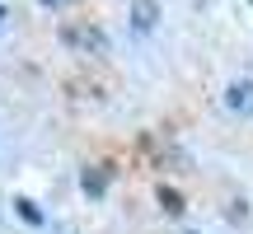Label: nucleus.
I'll return each mask as SVG.
<instances>
[{
	"label": "nucleus",
	"instance_id": "obj_1",
	"mask_svg": "<svg viewBox=\"0 0 253 234\" xmlns=\"http://www.w3.org/2000/svg\"><path fill=\"white\" fill-rule=\"evenodd\" d=\"M61 42L66 47H75V52H108V38L99 33V28H89V24H71V28H61Z\"/></svg>",
	"mask_w": 253,
	"mask_h": 234
},
{
	"label": "nucleus",
	"instance_id": "obj_2",
	"mask_svg": "<svg viewBox=\"0 0 253 234\" xmlns=\"http://www.w3.org/2000/svg\"><path fill=\"white\" fill-rule=\"evenodd\" d=\"M225 108L239 113V117L253 113V80H235V84H230V89H225Z\"/></svg>",
	"mask_w": 253,
	"mask_h": 234
},
{
	"label": "nucleus",
	"instance_id": "obj_3",
	"mask_svg": "<svg viewBox=\"0 0 253 234\" xmlns=\"http://www.w3.org/2000/svg\"><path fill=\"white\" fill-rule=\"evenodd\" d=\"M155 24H160V5L155 0H131V28L136 33H150Z\"/></svg>",
	"mask_w": 253,
	"mask_h": 234
},
{
	"label": "nucleus",
	"instance_id": "obj_4",
	"mask_svg": "<svg viewBox=\"0 0 253 234\" xmlns=\"http://www.w3.org/2000/svg\"><path fill=\"white\" fill-rule=\"evenodd\" d=\"M80 188H84V197H103V188H108V169H84V178H80Z\"/></svg>",
	"mask_w": 253,
	"mask_h": 234
},
{
	"label": "nucleus",
	"instance_id": "obj_5",
	"mask_svg": "<svg viewBox=\"0 0 253 234\" xmlns=\"http://www.w3.org/2000/svg\"><path fill=\"white\" fill-rule=\"evenodd\" d=\"M14 211H19V220H28V225H42V211H38L28 197H19V201H14Z\"/></svg>",
	"mask_w": 253,
	"mask_h": 234
},
{
	"label": "nucleus",
	"instance_id": "obj_6",
	"mask_svg": "<svg viewBox=\"0 0 253 234\" xmlns=\"http://www.w3.org/2000/svg\"><path fill=\"white\" fill-rule=\"evenodd\" d=\"M160 206L169 211V216H183V197H178L173 188H160Z\"/></svg>",
	"mask_w": 253,
	"mask_h": 234
},
{
	"label": "nucleus",
	"instance_id": "obj_7",
	"mask_svg": "<svg viewBox=\"0 0 253 234\" xmlns=\"http://www.w3.org/2000/svg\"><path fill=\"white\" fill-rule=\"evenodd\" d=\"M42 5H61V0H42Z\"/></svg>",
	"mask_w": 253,
	"mask_h": 234
},
{
	"label": "nucleus",
	"instance_id": "obj_8",
	"mask_svg": "<svg viewBox=\"0 0 253 234\" xmlns=\"http://www.w3.org/2000/svg\"><path fill=\"white\" fill-rule=\"evenodd\" d=\"M0 19H5V9H0Z\"/></svg>",
	"mask_w": 253,
	"mask_h": 234
},
{
	"label": "nucleus",
	"instance_id": "obj_9",
	"mask_svg": "<svg viewBox=\"0 0 253 234\" xmlns=\"http://www.w3.org/2000/svg\"><path fill=\"white\" fill-rule=\"evenodd\" d=\"M249 5H253V0H249Z\"/></svg>",
	"mask_w": 253,
	"mask_h": 234
}]
</instances>
